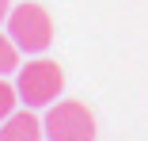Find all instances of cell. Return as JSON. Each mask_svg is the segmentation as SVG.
Segmentation results:
<instances>
[{
	"label": "cell",
	"mask_w": 148,
	"mask_h": 141,
	"mask_svg": "<svg viewBox=\"0 0 148 141\" xmlns=\"http://www.w3.org/2000/svg\"><path fill=\"white\" fill-rule=\"evenodd\" d=\"M15 103H19V92L12 88L8 80H0V122H4L12 111H15Z\"/></svg>",
	"instance_id": "cell-6"
},
{
	"label": "cell",
	"mask_w": 148,
	"mask_h": 141,
	"mask_svg": "<svg viewBox=\"0 0 148 141\" xmlns=\"http://www.w3.org/2000/svg\"><path fill=\"white\" fill-rule=\"evenodd\" d=\"M42 137H46V126L31 111H12L0 122V141H42Z\"/></svg>",
	"instance_id": "cell-4"
},
{
	"label": "cell",
	"mask_w": 148,
	"mask_h": 141,
	"mask_svg": "<svg viewBox=\"0 0 148 141\" xmlns=\"http://www.w3.org/2000/svg\"><path fill=\"white\" fill-rule=\"evenodd\" d=\"M12 8H15V4H12V0H0V23H4V19L12 15Z\"/></svg>",
	"instance_id": "cell-7"
},
{
	"label": "cell",
	"mask_w": 148,
	"mask_h": 141,
	"mask_svg": "<svg viewBox=\"0 0 148 141\" xmlns=\"http://www.w3.org/2000/svg\"><path fill=\"white\" fill-rule=\"evenodd\" d=\"M19 69V46L12 42V35H0V76H8Z\"/></svg>",
	"instance_id": "cell-5"
},
{
	"label": "cell",
	"mask_w": 148,
	"mask_h": 141,
	"mask_svg": "<svg viewBox=\"0 0 148 141\" xmlns=\"http://www.w3.org/2000/svg\"><path fill=\"white\" fill-rule=\"evenodd\" d=\"M61 88H65L61 65H57V61H46V57L27 61L19 69V80H15V92H19V99L27 107H49V103H57Z\"/></svg>",
	"instance_id": "cell-2"
},
{
	"label": "cell",
	"mask_w": 148,
	"mask_h": 141,
	"mask_svg": "<svg viewBox=\"0 0 148 141\" xmlns=\"http://www.w3.org/2000/svg\"><path fill=\"white\" fill-rule=\"evenodd\" d=\"M8 35H12V42L23 53H42L53 42V15L42 4L23 0V4H15L12 15H8Z\"/></svg>",
	"instance_id": "cell-1"
},
{
	"label": "cell",
	"mask_w": 148,
	"mask_h": 141,
	"mask_svg": "<svg viewBox=\"0 0 148 141\" xmlns=\"http://www.w3.org/2000/svg\"><path fill=\"white\" fill-rule=\"evenodd\" d=\"M42 126H46L49 141H95V115L80 99L49 103V115Z\"/></svg>",
	"instance_id": "cell-3"
}]
</instances>
